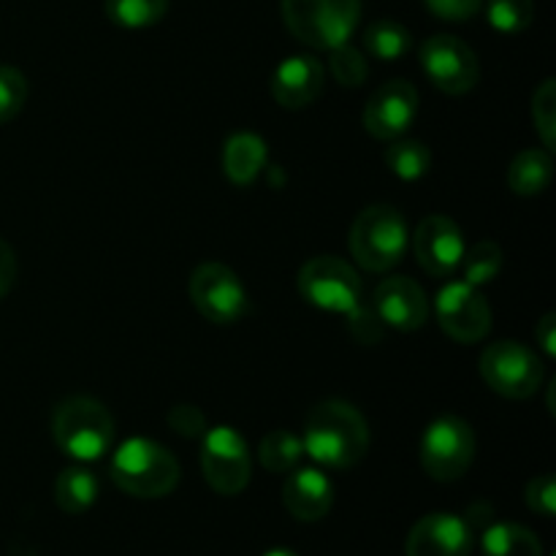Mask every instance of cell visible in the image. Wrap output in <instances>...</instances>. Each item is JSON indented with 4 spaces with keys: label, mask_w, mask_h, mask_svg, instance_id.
Listing matches in <instances>:
<instances>
[{
    "label": "cell",
    "mask_w": 556,
    "mask_h": 556,
    "mask_svg": "<svg viewBox=\"0 0 556 556\" xmlns=\"http://www.w3.org/2000/svg\"><path fill=\"white\" fill-rule=\"evenodd\" d=\"M296 286L307 304L324 309V313L351 318L362 307V280H358L356 269L334 255L309 258L299 271Z\"/></svg>",
    "instance_id": "ba28073f"
},
{
    "label": "cell",
    "mask_w": 556,
    "mask_h": 556,
    "mask_svg": "<svg viewBox=\"0 0 556 556\" xmlns=\"http://www.w3.org/2000/svg\"><path fill=\"white\" fill-rule=\"evenodd\" d=\"M112 481L130 497H166L179 483V462L168 448L147 438H130L114 451Z\"/></svg>",
    "instance_id": "7a4b0ae2"
},
{
    "label": "cell",
    "mask_w": 556,
    "mask_h": 556,
    "mask_svg": "<svg viewBox=\"0 0 556 556\" xmlns=\"http://www.w3.org/2000/svg\"><path fill=\"white\" fill-rule=\"evenodd\" d=\"M269 150L255 134H233L223 150V172L233 185H250L261 177Z\"/></svg>",
    "instance_id": "d6986e66"
},
{
    "label": "cell",
    "mask_w": 556,
    "mask_h": 556,
    "mask_svg": "<svg viewBox=\"0 0 556 556\" xmlns=\"http://www.w3.org/2000/svg\"><path fill=\"white\" fill-rule=\"evenodd\" d=\"M201 472L223 497H237L250 483V451L233 427H212L201 438Z\"/></svg>",
    "instance_id": "30bf717a"
},
{
    "label": "cell",
    "mask_w": 556,
    "mask_h": 556,
    "mask_svg": "<svg viewBox=\"0 0 556 556\" xmlns=\"http://www.w3.org/2000/svg\"><path fill=\"white\" fill-rule=\"evenodd\" d=\"M418 90L405 79H391L369 96L364 106V128L372 139L394 141L410 130L418 117Z\"/></svg>",
    "instance_id": "4fadbf2b"
},
{
    "label": "cell",
    "mask_w": 556,
    "mask_h": 556,
    "mask_svg": "<svg viewBox=\"0 0 556 556\" xmlns=\"http://www.w3.org/2000/svg\"><path fill=\"white\" fill-rule=\"evenodd\" d=\"M166 11L168 0H106V16L125 30L157 25Z\"/></svg>",
    "instance_id": "484cf974"
},
{
    "label": "cell",
    "mask_w": 556,
    "mask_h": 556,
    "mask_svg": "<svg viewBox=\"0 0 556 556\" xmlns=\"http://www.w3.org/2000/svg\"><path fill=\"white\" fill-rule=\"evenodd\" d=\"M476 459V432L459 416H440L421 438V467L432 481L454 483Z\"/></svg>",
    "instance_id": "52a82bcc"
},
{
    "label": "cell",
    "mask_w": 556,
    "mask_h": 556,
    "mask_svg": "<svg viewBox=\"0 0 556 556\" xmlns=\"http://www.w3.org/2000/svg\"><path fill=\"white\" fill-rule=\"evenodd\" d=\"M386 163H389L391 174L405 182H416V179L427 177L429 166H432V152L427 144L416 139H394L386 150Z\"/></svg>",
    "instance_id": "cb8c5ba5"
},
{
    "label": "cell",
    "mask_w": 556,
    "mask_h": 556,
    "mask_svg": "<svg viewBox=\"0 0 556 556\" xmlns=\"http://www.w3.org/2000/svg\"><path fill=\"white\" fill-rule=\"evenodd\" d=\"M364 47L372 58L394 63L402 54L410 52L413 36L402 22L396 20H378L364 30Z\"/></svg>",
    "instance_id": "603a6c76"
},
{
    "label": "cell",
    "mask_w": 556,
    "mask_h": 556,
    "mask_svg": "<svg viewBox=\"0 0 556 556\" xmlns=\"http://www.w3.org/2000/svg\"><path fill=\"white\" fill-rule=\"evenodd\" d=\"M286 27L313 49L351 43L362 20V0H282Z\"/></svg>",
    "instance_id": "277c9868"
},
{
    "label": "cell",
    "mask_w": 556,
    "mask_h": 556,
    "mask_svg": "<svg viewBox=\"0 0 556 556\" xmlns=\"http://www.w3.org/2000/svg\"><path fill=\"white\" fill-rule=\"evenodd\" d=\"M535 340H538V348L546 353V358L556 356V315L554 313L543 315L541 324L535 326Z\"/></svg>",
    "instance_id": "d590c367"
},
{
    "label": "cell",
    "mask_w": 556,
    "mask_h": 556,
    "mask_svg": "<svg viewBox=\"0 0 556 556\" xmlns=\"http://www.w3.org/2000/svg\"><path fill=\"white\" fill-rule=\"evenodd\" d=\"M410 231L400 210L389 204H372L358 212L351 226V253L367 271H389L405 255Z\"/></svg>",
    "instance_id": "5b68a950"
},
{
    "label": "cell",
    "mask_w": 556,
    "mask_h": 556,
    "mask_svg": "<svg viewBox=\"0 0 556 556\" xmlns=\"http://www.w3.org/2000/svg\"><path fill=\"white\" fill-rule=\"evenodd\" d=\"M101 483H98L96 472L87 467H65L54 481V503L63 514L79 516L96 505Z\"/></svg>",
    "instance_id": "44dd1931"
},
{
    "label": "cell",
    "mask_w": 556,
    "mask_h": 556,
    "mask_svg": "<svg viewBox=\"0 0 556 556\" xmlns=\"http://www.w3.org/2000/svg\"><path fill=\"white\" fill-rule=\"evenodd\" d=\"M554 161L548 150H525L510 161L508 168V188L516 195H541L552 185Z\"/></svg>",
    "instance_id": "ffe728a7"
},
{
    "label": "cell",
    "mask_w": 556,
    "mask_h": 556,
    "mask_svg": "<svg viewBox=\"0 0 556 556\" xmlns=\"http://www.w3.org/2000/svg\"><path fill=\"white\" fill-rule=\"evenodd\" d=\"M52 438L71 459L96 462L112 451L114 421L103 402L92 396H68L52 413Z\"/></svg>",
    "instance_id": "3957f363"
},
{
    "label": "cell",
    "mask_w": 556,
    "mask_h": 556,
    "mask_svg": "<svg viewBox=\"0 0 556 556\" xmlns=\"http://www.w3.org/2000/svg\"><path fill=\"white\" fill-rule=\"evenodd\" d=\"M421 68L429 81L445 96H465V92L476 90L478 79H481L478 54L472 52L470 43L462 41L459 36H448V33H438L424 41Z\"/></svg>",
    "instance_id": "8fae6325"
},
{
    "label": "cell",
    "mask_w": 556,
    "mask_h": 556,
    "mask_svg": "<svg viewBox=\"0 0 556 556\" xmlns=\"http://www.w3.org/2000/svg\"><path fill=\"white\" fill-rule=\"evenodd\" d=\"M264 556H299V554L288 552V548H271V552H266Z\"/></svg>",
    "instance_id": "8d00e7d4"
},
{
    "label": "cell",
    "mask_w": 556,
    "mask_h": 556,
    "mask_svg": "<svg viewBox=\"0 0 556 556\" xmlns=\"http://www.w3.org/2000/svg\"><path fill=\"white\" fill-rule=\"evenodd\" d=\"M486 20L497 33L516 36L535 20V0H489Z\"/></svg>",
    "instance_id": "83f0119b"
},
{
    "label": "cell",
    "mask_w": 556,
    "mask_h": 556,
    "mask_svg": "<svg viewBox=\"0 0 556 556\" xmlns=\"http://www.w3.org/2000/svg\"><path fill=\"white\" fill-rule=\"evenodd\" d=\"M168 427L182 438H204L206 418L195 405H177L168 413Z\"/></svg>",
    "instance_id": "d6a6232c"
},
{
    "label": "cell",
    "mask_w": 556,
    "mask_h": 556,
    "mask_svg": "<svg viewBox=\"0 0 556 556\" xmlns=\"http://www.w3.org/2000/svg\"><path fill=\"white\" fill-rule=\"evenodd\" d=\"M282 505L293 519L320 521L334 505V486L315 467H302L296 472L291 470L286 486H282Z\"/></svg>",
    "instance_id": "ac0fdd59"
},
{
    "label": "cell",
    "mask_w": 556,
    "mask_h": 556,
    "mask_svg": "<svg viewBox=\"0 0 556 556\" xmlns=\"http://www.w3.org/2000/svg\"><path fill=\"white\" fill-rule=\"evenodd\" d=\"M483 554L486 556H543L541 538L525 525H489L483 532Z\"/></svg>",
    "instance_id": "7402d4cb"
},
{
    "label": "cell",
    "mask_w": 556,
    "mask_h": 556,
    "mask_svg": "<svg viewBox=\"0 0 556 556\" xmlns=\"http://www.w3.org/2000/svg\"><path fill=\"white\" fill-rule=\"evenodd\" d=\"M329 71L331 76L345 87H358L362 81H367L369 76L367 58H364L356 47H351V43H342V47L331 49Z\"/></svg>",
    "instance_id": "f546056e"
},
{
    "label": "cell",
    "mask_w": 556,
    "mask_h": 556,
    "mask_svg": "<svg viewBox=\"0 0 556 556\" xmlns=\"http://www.w3.org/2000/svg\"><path fill=\"white\" fill-rule=\"evenodd\" d=\"M188 293L193 307L217 326L237 324L250 309L248 291L237 271L228 269L226 264H215V261L195 266L188 282Z\"/></svg>",
    "instance_id": "9c48e42d"
},
{
    "label": "cell",
    "mask_w": 556,
    "mask_h": 556,
    "mask_svg": "<svg viewBox=\"0 0 556 556\" xmlns=\"http://www.w3.org/2000/svg\"><path fill=\"white\" fill-rule=\"evenodd\" d=\"M525 500L527 505H530V510H535L543 519H552L556 514V481L552 472L532 478V481L527 483Z\"/></svg>",
    "instance_id": "1f68e13d"
},
{
    "label": "cell",
    "mask_w": 556,
    "mask_h": 556,
    "mask_svg": "<svg viewBox=\"0 0 556 556\" xmlns=\"http://www.w3.org/2000/svg\"><path fill=\"white\" fill-rule=\"evenodd\" d=\"M459 269L465 271V282L481 288L486 282L497 280V275L503 271V250L497 242H478L470 250H465L462 255Z\"/></svg>",
    "instance_id": "4316f807"
},
{
    "label": "cell",
    "mask_w": 556,
    "mask_h": 556,
    "mask_svg": "<svg viewBox=\"0 0 556 556\" xmlns=\"http://www.w3.org/2000/svg\"><path fill=\"white\" fill-rule=\"evenodd\" d=\"M407 556H470L472 527L456 514H429L413 525Z\"/></svg>",
    "instance_id": "9a60e30c"
},
{
    "label": "cell",
    "mask_w": 556,
    "mask_h": 556,
    "mask_svg": "<svg viewBox=\"0 0 556 556\" xmlns=\"http://www.w3.org/2000/svg\"><path fill=\"white\" fill-rule=\"evenodd\" d=\"M326 71L309 54H291L271 74V96L282 109H304L324 92Z\"/></svg>",
    "instance_id": "e0dca14e"
},
{
    "label": "cell",
    "mask_w": 556,
    "mask_h": 556,
    "mask_svg": "<svg viewBox=\"0 0 556 556\" xmlns=\"http://www.w3.org/2000/svg\"><path fill=\"white\" fill-rule=\"evenodd\" d=\"M27 79L14 65H0V125L14 119L25 109Z\"/></svg>",
    "instance_id": "4dcf8cb0"
},
{
    "label": "cell",
    "mask_w": 556,
    "mask_h": 556,
    "mask_svg": "<svg viewBox=\"0 0 556 556\" xmlns=\"http://www.w3.org/2000/svg\"><path fill=\"white\" fill-rule=\"evenodd\" d=\"M302 456H304L302 438L286 432V429H275V432L266 434L258 445V459L261 465H264V470L269 472L296 470Z\"/></svg>",
    "instance_id": "d4e9b609"
},
{
    "label": "cell",
    "mask_w": 556,
    "mask_h": 556,
    "mask_svg": "<svg viewBox=\"0 0 556 556\" xmlns=\"http://www.w3.org/2000/svg\"><path fill=\"white\" fill-rule=\"evenodd\" d=\"M440 329L462 345L481 342L492 329V307L486 296L470 282H448L438 293Z\"/></svg>",
    "instance_id": "7c38bea8"
},
{
    "label": "cell",
    "mask_w": 556,
    "mask_h": 556,
    "mask_svg": "<svg viewBox=\"0 0 556 556\" xmlns=\"http://www.w3.org/2000/svg\"><path fill=\"white\" fill-rule=\"evenodd\" d=\"M543 362L532 348L516 340H497L481 353V378L505 400H530L543 386Z\"/></svg>",
    "instance_id": "8992f818"
},
{
    "label": "cell",
    "mask_w": 556,
    "mask_h": 556,
    "mask_svg": "<svg viewBox=\"0 0 556 556\" xmlns=\"http://www.w3.org/2000/svg\"><path fill=\"white\" fill-rule=\"evenodd\" d=\"M16 282V255L5 239H0V299L9 296Z\"/></svg>",
    "instance_id": "e575fe53"
},
{
    "label": "cell",
    "mask_w": 556,
    "mask_h": 556,
    "mask_svg": "<svg viewBox=\"0 0 556 556\" xmlns=\"http://www.w3.org/2000/svg\"><path fill=\"white\" fill-rule=\"evenodd\" d=\"M434 16L448 22H465L483 9V0H424Z\"/></svg>",
    "instance_id": "836d02e7"
},
{
    "label": "cell",
    "mask_w": 556,
    "mask_h": 556,
    "mask_svg": "<svg viewBox=\"0 0 556 556\" xmlns=\"http://www.w3.org/2000/svg\"><path fill=\"white\" fill-rule=\"evenodd\" d=\"M304 454L329 470H351L367 456V418L345 400H326L309 410L304 424Z\"/></svg>",
    "instance_id": "6da1fadb"
},
{
    "label": "cell",
    "mask_w": 556,
    "mask_h": 556,
    "mask_svg": "<svg viewBox=\"0 0 556 556\" xmlns=\"http://www.w3.org/2000/svg\"><path fill=\"white\" fill-rule=\"evenodd\" d=\"M372 307L380 324L396 331H416L429 318L427 293L410 277H389V280L380 282L375 288Z\"/></svg>",
    "instance_id": "2e32d148"
},
{
    "label": "cell",
    "mask_w": 556,
    "mask_h": 556,
    "mask_svg": "<svg viewBox=\"0 0 556 556\" xmlns=\"http://www.w3.org/2000/svg\"><path fill=\"white\" fill-rule=\"evenodd\" d=\"M413 250L424 271L432 277H451L462 264L467 244L459 226L445 215H429L413 233Z\"/></svg>",
    "instance_id": "5bb4252c"
},
{
    "label": "cell",
    "mask_w": 556,
    "mask_h": 556,
    "mask_svg": "<svg viewBox=\"0 0 556 556\" xmlns=\"http://www.w3.org/2000/svg\"><path fill=\"white\" fill-rule=\"evenodd\" d=\"M532 123L543 141V150L554 152L556 147V81L543 79L532 96Z\"/></svg>",
    "instance_id": "f1b7e54d"
}]
</instances>
